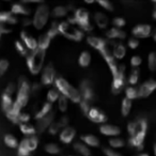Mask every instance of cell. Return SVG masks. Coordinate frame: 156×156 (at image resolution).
<instances>
[{
	"mask_svg": "<svg viewBox=\"0 0 156 156\" xmlns=\"http://www.w3.org/2000/svg\"><path fill=\"white\" fill-rule=\"evenodd\" d=\"M127 132L129 134V143L130 147H137L139 151L143 150V142H144L145 135L147 132V123L144 119L137 120L134 122H129L127 124Z\"/></svg>",
	"mask_w": 156,
	"mask_h": 156,
	"instance_id": "cell-1",
	"label": "cell"
},
{
	"mask_svg": "<svg viewBox=\"0 0 156 156\" xmlns=\"http://www.w3.org/2000/svg\"><path fill=\"white\" fill-rule=\"evenodd\" d=\"M29 98H30V83L27 80V78L25 76L18 79V88L16 89V98L13 102V106H12L11 111L13 115H20L22 112L23 108L28 105Z\"/></svg>",
	"mask_w": 156,
	"mask_h": 156,
	"instance_id": "cell-2",
	"label": "cell"
},
{
	"mask_svg": "<svg viewBox=\"0 0 156 156\" xmlns=\"http://www.w3.org/2000/svg\"><path fill=\"white\" fill-rule=\"evenodd\" d=\"M54 86H55L54 88L59 92L60 95L64 96L65 98L71 101L72 103L79 104V102L81 101V96H80L79 91H78L74 86H72L65 78L56 77Z\"/></svg>",
	"mask_w": 156,
	"mask_h": 156,
	"instance_id": "cell-3",
	"label": "cell"
},
{
	"mask_svg": "<svg viewBox=\"0 0 156 156\" xmlns=\"http://www.w3.org/2000/svg\"><path fill=\"white\" fill-rule=\"evenodd\" d=\"M46 58V51L37 48L33 51H30L27 55L26 64L28 69L32 75H37L41 73L42 69L44 67V62Z\"/></svg>",
	"mask_w": 156,
	"mask_h": 156,
	"instance_id": "cell-4",
	"label": "cell"
},
{
	"mask_svg": "<svg viewBox=\"0 0 156 156\" xmlns=\"http://www.w3.org/2000/svg\"><path fill=\"white\" fill-rule=\"evenodd\" d=\"M50 16V9L46 3L41 2L37 7L33 14V17L31 20L32 22V26L34 27V29L37 30H42L44 27L46 26V24L48 23Z\"/></svg>",
	"mask_w": 156,
	"mask_h": 156,
	"instance_id": "cell-5",
	"label": "cell"
},
{
	"mask_svg": "<svg viewBox=\"0 0 156 156\" xmlns=\"http://www.w3.org/2000/svg\"><path fill=\"white\" fill-rule=\"evenodd\" d=\"M74 20L75 25L78 26V29L85 32H91L94 29L93 25L90 22V13L85 8H77L74 11Z\"/></svg>",
	"mask_w": 156,
	"mask_h": 156,
	"instance_id": "cell-6",
	"label": "cell"
},
{
	"mask_svg": "<svg viewBox=\"0 0 156 156\" xmlns=\"http://www.w3.org/2000/svg\"><path fill=\"white\" fill-rule=\"evenodd\" d=\"M58 31L59 34L74 42H80L85 37V33L83 31L79 30L77 27L69 25L65 20L58 23Z\"/></svg>",
	"mask_w": 156,
	"mask_h": 156,
	"instance_id": "cell-7",
	"label": "cell"
},
{
	"mask_svg": "<svg viewBox=\"0 0 156 156\" xmlns=\"http://www.w3.org/2000/svg\"><path fill=\"white\" fill-rule=\"evenodd\" d=\"M126 66L124 64H119L118 67V72L115 76H113L112 83H111V92L115 95L120 94L125 88L126 83V76H125Z\"/></svg>",
	"mask_w": 156,
	"mask_h": 156,
	"instance_id": "cell-8",
	"label": "cell"
},
{
	"mask_svg": "<svg viewBox=\"0 0 156 156\" xmlns=\"http://www.w3.org/2000/svg\"><path fill=\"white\" fill-rule=\"evenodd\" d=\"M56 79V71L52 63H48L41 71V83L45 87H50L54 85Z\"/></svg>",
	"mask_w": 156,
	"mask_h": 156,
	"instance_id": "cell-9",
	"label": "cell"
},
{
	"mask_svg": "<svg viewBox=\"0 0 156 156\" xmlns=\"http://www.w3.org/2000/svg\"><path fill=\"white\" fill-rule=\"evenodd\" d=\"M79 93H80L81 100H85L87 102H89L91 104V102H93L95 100V93H94V89L93 86H92L91 81L90 80H83L80 83V86H79Z\"/></svg>",
	"mask_w": 156,
	"mask_h": 156,
	"instance_id": "cell-10",
	"label": "cell"
},
{
	"mask_svg": "<svg viewBox=\"0 0 156 156\" xmlns=\"http://www.w3.org/2000/svg\"><path fill=\"white\" fill-rule=\"evenodd\" d=\"M152 26L147 24H139L136 25L134 28L132 29V34L133 37L139 40V39H147L150 37L152 34Z\"/></svg>",
	"mask_w": 156,
	"mask_h": 156,
	"instance_id": "cell-11",
	"label": "cell"
},
{
	"mask_svg": "<svg viewBox=\"0 0 156 156\" xmlns=\"http://www.w3.org/2000/svg\"><path fill=\"white\" fill-rule=\"evenodd\" d=\"M87 118L91 122L96 124H105L108 120L107 115L98 107H91L87 115Z\"/></svg>",
	"mask_w": 156,
	"mask_h": 156,
	"instance_id": "cell-12",
	"label": "cell"
},
{
	"mask_svg": "<svg viewBox=\"0 0 156 156\" xmlns=\"http://www.w3.org/2000/svg\"><path fill=\"white\" fill-rule=\"evenodd\" d=\"M55 118H56V111L51 110L47 115H45V117L42 118L41 120H39V121L37 122V126H34L37 133L42 134V133H44L46 129H48L50 124L54 122Z\"/></svg>",
	"mask_w": 156,
	"mask_h": 156,
	"instance_id": "cell-13",
	"label": "cell"
},
{
	"mask_svg": "<svg viewBox=\"0 0 156 156\" xmlns=\"http://www.w3.org/2000/svg\"><path fill=\"white\" fill-rule=\"evenodd\" d=\"M87 43L89 44L92 48L96 49L101 54V52L108 46V40L103 39V37H95V35H88Z\"/></svg>",
	"mask_w": 156,
	"mask_h": 156,
	"instance_id": "cell-14",
	"label": "cell"
},
{
	"mask_svg": "<svg viewBox=\"0 0 156 156\" xmlns=\"http://www.w3.org/2000/svg\"><path fill=\"white\" fill-rule=\"evenodd\" d=\"M156 89V81L154 79H149L144 81L140 87L138 88V98H145L150 96Z\"/></svg>",
	"mask_w": 156,
	"mask_h": 156,
	"instance_id": "cell-15",
	"label": "cell"
},
{
	"mask_svg": "<svg viewBox=\"0 0 156 156\" xmlns=\"http://www.w3.org/2000/svg\"><path fill=\"white\" fill-rule=\"evenodd\" d=\"M76 136V129L72 126H66L59 133V140L64 144H69Z\"/></svg>",
	"mask_w": 156,
	"mask_h": 156,
	"instance_id": "cell-16",
	"label": "cell"
},
{
	"mask_svg": "<svg viewBox=\"0 0 156 156\" xmlns=\"http://www.w3.org/2000/svg\"><path fill=\"white\" fill-rule=\"evenodd\" d=\"M66 126H69V118L66 115H63L58 121H54L50 124V126L48 127V133L50 135H57L58 133H60L61 129H63Z\"/></svg>",
	"mask_w": 156,
	"mask_h": 156,
	"instance_id": "cell-17",
	"label": "cell"
},
{
	"mask_svg": "<svg viewBox=\"0 0 156 156\" xmlns=\"http://www.w3.org/2000/svg\"><path fill=\"white\" fill-rule=\"evenodd\" d=\"M20 41L25 45V47L27 48V50L33 51L37 48V42L32 35H30L28 32H26L25 30H23L20 32Z\"/></svg>",
	"mask_w": 156,
	"mask_h": 156,
	"instance_id": "cell-18",
	"label": "cell"
},
{
	"mask_svg": "<svg viewBox=\"0 0 156 156\" xmlns=\"http://www.w3.org/2000/svg\"><path fill=\"white\" fill-rule=\"evenodd\" d=\"M100 133L104 136L115 138L121 134V128L117 125H112V124H102L100 126Z\"/></svg>",
	"mask_w": 156,
	"mask_h": 156,
	"instance_id": "cell-19",
	"label": "cell"
},
{
	"mask_svg": "<svg viewBox=\"0 0 156 156\" xmlns=\"http://www.w3.org/2000/svg\"><path fill=\"white\" fill-rule=\"evenodd\" d=\"M80 140L88 147H98L101 145V141L98 139V137H96L95 135H92V134L81 135Z\"/></svg>",
	"mask_w": 156,
	"mask_h": 156,
	"instance_id": "cell-20",
	"label": "cell"
},
{
	"mask_svg": "<svg viewBox=\"0 0 156 156\" xmlns=\"http://www.w3.org/2000/svg\"><path fill=\"white\" fill-rule=\"evenodd\" d=\"M106 37L108 41H115V40H124L126 39V32L123 31L122 29L112 28L108 29L106 31Z\"/></svg>",
	"mask_w": 156,
	"mask_h": 156,
	"instance_id": "cell-21",
	"label": "cell"
},
{
	"mask_svg": "<svg viewBox=\"0 0 156 156\" xmlns=\"http://www.w3.org/2000/svg\"><path fill=\"white\" fill-rule=\"evenodd\" d=\"M17 17L14 16L10 11H0V24L15 25L17 24Z\"/></svg>",
	"mask_w": 156,
	"mask_h": 156,
	"instance_id": "cell-22",
	"label": "cell"
},
{
	"mask_svg": "<svg viewBox=\"0 0 156 156\" xmlns=\"http://www.w3.org/2000/svg\"><path fill=\"white\" fill-rule=\"evenodd\" d=\"M112 55L115 60H122L126 56V47L122 43L113 42L112 45Z\"/></svg>",
	"mask_w": 156,
	"mask_h": 156,
	"instance_id": "cell-23",
	"label": "cell"
},
{
	"mask_svg": "<svg viewBox=\"0 0 156 156\" xmlns=\"http://www.w3.org/2000/svg\"><path fill=\"white\" fill-rule=\"evenodd\" d=\"M11 12L12 14H13L14 16L16 15H29L30 14V9H29L27 5H25L24 3H14L13 5L11 7Z\"/></svg>",
	"mask_w": 156,
	"mask_h": 156,
	"instance_id": "cell-24",
	"label": "cell"
},
{
	"mask_svg": "<svg viewBox=\"0 0 156 156\" xmlns=\"http://www.w3.org/2000/svg\"><path fill=\"white\" fill-rule=\"evenodd\" d=\"M94 22H95L96 26L100 29H106L109 24L108 17L103 12H96V13H94Z\"/></svg>",
	"mask_w": 156,
	"mask_h": 156,
	"instance_id": "cell-25",
	"label": "cell"
},
{
	"mask_svg": "<svg viewBox=\"0 0 156 156\" xmlns=\"http://www.w3.org/2000/svg\"><path fill=\"white\" fill-rule=\"evenodd\" d=\"M13 98L11 95H8L5 94V92L1 95V107H2V110L5 113L9 112L10 110L12 109V106H13Z\"/></svg>",
	"mask_w": 156,
	"mask_h": 156,
	"instance_id": "cell-26",
	"label": "cell"
},
{
	"mask_svg": "<svg viewBox=\"0 0 156 156\" xmlns=\"http://www.w3.org/2000/svg\"><path fill=\"white\" fill-rule=\"evenodd\" d=\"M74 150H75L76 153H78L81 156H91V151L90 149L87 147V145L83 144L81 141H78V142H75L73 145Z\"/></svg>",
	"mask_w": 156,
	"mask_h": 156,
	"instance_id": "cell-27",
	"label": "cell"
},
{
	"mask_svg": "<svg viewBox=\"0 0 156 156\" xmlns=\"http://www.w3.org/2000/svg\"><path fill=\"white\" fill-rule=\"evenodd\" d=\"M91 60H92L91 54L88 50H85V51H83L79 55L78 64L80 65L81 67H88L90 65V63H91Z\"/></svg>",
	"mask_w": 156,
	"mask_h": 156,
	"instance_id": "cell-28",
	"label": "cell"
},
{
	"mask_svg": "<svg viewBox=\"0 0 156 156\" xmlns=\"http://www.w3.org/2000/svg\"><path fill=\"white\" fill-rule=\"evenodd\" d=\"M50 41H51V40L49 39V37H48L46 33H42V34L39 37V40L37 41V48H39V49H42V50H45L46 51V49H47L50 45Z\"/></svg>",
	"mask_w": 156,
	"mask_h": 156,
	"instance_id": "cell-29",
	"label": "cell"
},
{
	"mask_svg": "<svg viewBox=\"0 0 156 156\" xmlns=\"http://www.w3.org/2000/svg\"><path fill=\"white\" fill-rule=\"evenodd\" d=\"M51 110H52V105L49 104V103H45V104L42 106V108L40 109L37 113H35L34 119L37 120V121H39V120H41L42 118H44L45 115H47Z\"/></svg>",
	"mask_w": 156,
	"mask_h": 156,
	"instance_id": "cell-30",
	"label": "cell"
},
{
	"mask_svg": "<svg viewBox=\"0 0 156 156\" xmlns=\"http://www.w3.org/2000/svg\"><path fill=\"white\" fill-rule=\"evenodd\" d=\"M67 13H69V10H67V7H64V5H57L50 12V14L56 18L65 17V16H67Z\"/></svg>",
	"mask_w": 156,
	"mask_h": 156,
	"instance_id": "cell-31",
	"label": "cell"
},
{
	"mask_svg": "<svg viewBox=\"0 0 156 156\" xmlns=\"http://www.w3.org/2000/svg\"><path fill=\"white\" fill-rule=\"evenodd\" d=\"M20 129L25 136H34L37 134V130H35L34 125L30 123H24V124H20Z\"/></svg>",
	"mask_w": 156,
	"mask_h": 156,
	"instance_id": "cell-32",
	"label": "cell"
},
{
	"mask_svg": "<svg viewBox=\"0 0 156 156\" xmlns=\"http://www.w3.org/2000/svg\"><path fill=\"white\" fill-rule=\"evenodd\" d=\"M3 141L5 144L10 149H17L18 147V140L15 138V136H13L12 134H7L3 137Z\"/></svg>",
	"mask_w": 156,
	"mask_h": 156,
	"instance_id": "cell-33",
	"label": "cell"
},
{
	"mask_svg": "<svg viewBox=\"0 0 156 156\" xmlns=\"http://www.w3.org/2000/svg\"><path fill=\"white\" fill-rule=\"evenodd\" d=\"M25 140H26V144H27V147H28V150L30 153L35 151V150L37 149V147H39V139H37V137L35 136V135L34 136L26 137Z\"/></svg>",
	"mask_w": 156,
	"mask_h": 156,
	"instance_id": "cell-34",
	"label": "cell"
},
{
	"mask_svg": "<svg viewBox=\"0 0 156 156\" xmlns=\"http://www.w3.org/2000/svg\"><path fill=\"white\" fill-rule=\"evenodd\" d=\"M139 77H140V71L139 69H133V71L129 73L127 77V83L130 85V87H134L138 83Z\"/></svg>",
	"mask_w": 156,
	"mask_h": 156,
	"instance_id": "cell-35",
	"label": "cell"
},
{
	"mask_svg": "<svg viewBox=\"0 0 156 156\" xmlns=\"http://www.w3.org/2000/svg\"><path fill=\"white\" fill-rule=\"evenodd\" d=\"M132 107H133L132 101H129V100H127V98H124L123 100H122V103H121V115H123V117H127V115L130 113Z\"/></svg>",
	"mask_w": 156,
	"mask_h": 156,
	"instance_id": "cell-36",
	"label": "cell"
},
{
	"mask_svg": "<svg viewBox=\"0 0 156 156\" xmlns=\"http://www.w3.org/2000/svg\"><path fill=\"white\" fill-rule=\"evenodd\" d=\"M44 150H45L46 153L50 154V155H58L61 152L60 147H59L57 143H54V142H49V143H47V144H45Z\"/></svg>",
	"mask_w": 156,
	"mask_h": 156,
	"instance_id": "cell-37",
	"label": "cell"
},
{
	"mask_svg": "<svg viewBox=\"0 0 156 156\" xmlns=\"http://www.w3.org/2000/svg\"><path fill=\"white\" fill-rule=\"evenodd\" d=\"M125 98L129 101H133V100H136L138 98V89L135 87H128L125 88Z\"/></svg>",
	"mask_w": 156,
	"mask_h": 156,
	"instance_id": "cell-38",
	"label": "cell"
},
{
	"mask_svg": "<svg viewBox=\"0 0 156 156\" xmlns=\"http://www.w3.org/2000/svg\"><path fill=\"white\" fill-rule=\"evenodd\" d=\"M59 96H60L59 92L57 91L55 88H50L47 92V96H46V98H47V103H49V104H51V105L54 104V103H57Z\"/></svg>",
	"mask_w": 156,
	"mask_h": 156,
	"instance_id": "cell-39",
	"label": "cell"
},
{
	"mask_svg": "<svg viewBox=\"0 0 156 156\" xmlns=\"http://www.w3.org/2000/svg\"><path fill=\"white\" fill-rule=\"evenodd\" d=\"M57 104H58V109L60 112H62V113L66 112L67 108H69V100H67V98L60 95L58 101H57Z\"/></svg>",
	"mask_w": 156,
	"mask_h": 156,
	"instance_id": "cell-40",
	"label": "cell"
},
{
	"mask_svg": "<svg viewBox=\"0 0 156 156\" xmlns=\"http://www.w3.org/2000/svg\"><path fill=\"white\" fill-rule=\"evenodd\" d=\"M17 154H18V156H29V154H30V152H29V150H28V147H27V144H26L25 138L18 143Z\"/></svg>",
	"mask_w": 156,
	"mask_h": 156,
	"instance_id": "cell-41",
	"label": "cell"
},
{
	"mask_svg": "<svg viewBox=\"0 0 156 156\" xmlns=\"http://www.w3.org/2000/svg\"><path fill=\"white\" fill-rule=\"evenodd\" d=\"M109 145H110V149H121V147H123L124 145H125V142H124L123 139L121 138H117V137H115V138H110L109 139Z\"/></svg>",
	"mask_w": 156,
	"mask_h": 156,
	"instance_id": "cell-42",
	"label": "cell"
},
{
	"mask_svg": "<svg viewBox=\"0 0 156 156\" xmlns=\"http://www.w3.org/2000/svg\"><path fill=\"white\" fill-rule=\"evenodd\" d=\"M46 34L49 37L50 40L55 39L57 35H59V31H58V22H52L51 25H50L49 29L46 32Z\"/></svg>",
	"mask_w": 156,
	"mask_h": 156,
	"instance_id": "cell-43",
	"label": "cell"
},
{
	"mask_svg": "<svg viewBox=\"0 0 156 156\" xmlns=\"http://www.w3.org/2000/svg\"><path fill=\"white\" fill-rule=\"evenodd\" d=\"M15 48H16V51H17L22 57H27L28 50H27V48L25 47L24 44L22 43V41H20V40L15 41Z\"/></svg>",
	"mask_w": 156,
	"mask_h": 156,
	"instance_id": "cell-44",
	"label": "cell"
},
{
	"mask_svg": "<svg viewBox=\"0 0 156 156\" xmlns=\"http://www.w3.org/2000/svg\"><path fill=\"white\" fill-rule=\"evenodd\" d=\"M147 66L152 72L156 69V54L154 51H152L147 57Z\"/></svg>",
	"mask_w": 156,
	"mask_h": 156,
	"instance_id": "cell-45",
	"label": "cell"
},
{
	"mask_svg": "<svg viewBox=\"0 0 156 156\" xmlns=\"http://www.w3.org/2000/svg\"><path fill=\"white\" fill-rule=\"evenodd\" d=\"M112 25L115 28H118V29H122L123 27L126 26V20H124L123 17H120V16H118V17H115L112 20Z\"/></svg>",
	"mask_w": 156,
	"mask_h": 156,
	"instance_id": "cell-46",
	"label": "cell"
},
{
	"mask_svg": "<svg viewBox=\"0 0 156 156\" xmlns=\"http://www.w3.org/2000/svg\"><path fill=\"white\" fill-rule=\"evenodd\" d=\"M96 3H98V5H101V7L103 8V9H105L106 11H109V12H112L113 10V5L110 2V1H107V0H100V1H96Z\"/></svg>",
	"mask_w": 156,
	"mask_h": 156,
	"instance_id": "cell-47",
	"label": "cell"
},
{
	"mask_svg": "<svg viewBox=\"0 0 156 156\" xmlns=\"http://www.w3.org/2000/svg\"><path fill=\"white\" fill-rule=\"evenodd\" d=\"M79 107H80V109H81V111L83 112V115L87 117L88 112H89L90 108H91L92 106H90L89 102H87V101H85V100H81L80 102H79Z\"/></svg>",
	"mask_w": 156,
	"mask_h": 156,
	"instance_id": "cell-48",
	"label": "cell"
},
{
	"mask_svg": "<svg viewBox=\"0 0 156 156\" xmlns=\"http://www.w3.org/2000/svg\"><path fill=\"white\" fill-rule=\"evenodd\" d=\"M9 61L7 59H1L0 60V76H2L3 74H5V72L9 69Z\"/></svg>",
	"mask_w": 156,
	"mask_h": 156,
	"instance_id": "cell-49",
	"label": "cell"
},
{
	"mask_svg": "<svg viewBox=\"0 0 156 156\" xmlns=\"http://www.w3.org/2000/svg\"><path fill=\"white\" fill-rule=\"evenodd\" d=\"M142 63V59H141L140 56H133L130 58V65H132L134 69H137L139 67V65Z\"/></svg>",
	"mask_w": 156,
	"mask_h": 156,
	"instance_id": "cell-50",
	"label": "cell"
},
{
	"mask_svg": "<svg viewBox=\"0 0 156 156\" xmlns=\"http://www.w3.org/2000/svg\"><path fill=\"white\" fill-rule=\"evenodd\" d=\"M103 152H104V154L106 156H123L120 152L115 151L113 149H110V147H104Z\"/></svg>",
	"mask_w": 156,
	"mask_h": 156,
	"instance_id": "cell-51",
	"label": "cell"
},
{
	"mask_svg": "<svg viewBox=\"0 0 156 156\" xmlns=\"http://www.w3.org/2000/svg\"><path fill=\"white\" fill-rule=\"evenodd\" d=\"M30 119H31L30 115H28V113H26V112H20V115H18V122H20V124L29 123Z\"/></svg>",
	"mask_w": 156,
	"mask_h": 156,
	"instance_id": "cell-52",
	"label": "cell"
},
{
	"mask_svg": "<svg viewBox=\"0 0 156 156\" xmlns=\"http://www.w3.org/2000/svg\"><path fill=\"white\" fill-rule=\"evenodd\" d=\"M16 92V85L14 83H10L9 85L7 86V88H5V93L8 94V95H13L14 93Z\"/></svg>",
	"mask_w": 156,
	"mask_h": 156,
	"instance_id": "cell-53",
	"label": "cell"
},
{
	"mask_svg": "<svg viewBox=\"0 0 156 156\" xmlns=\"http://www.w3.org/2000/svg\"><path fill=\"white\" fill-rule=\"evenodd\" d=\"M139 44H140L139 43V40L135 39V37H130L127 42V46L130 48V49H136V48H138Z\"/></svg>",
	"mask_w": 156,
	"mask_h": 156,
	"instance_id": "cell-54",
	"label": "cell"
},
{
	"mask_svg": "<svg viewBox=\"0 0 156 156\" xmlns=\"http://www.w3.org/2000/svg\"><path fill=\"white\" fill-rule=\"evenodd\" d=\"M11 29L8 28L5 25L3 24H0V39H1V37H2L3 34H7V33H10L11 32Z\"/></svg>",
	"mask_w": 156,
	"mask_h": 156,
	"instance_id": "cell-55",
	"label": "cell"
},
{
	"mask_svg": "<svg viewBox=\"0 0 156 156\" xmlns=\"http://www.w3.org/2000/svg\"><path fill=\"white\" fill-rule=\"evenodd\" d=\"M32 26V22H31V20H29L28 17L24 18V20H23V26L24 27H28V26Z\"/></svg>",
	"mask_w": 156,
	"mask_h": 156,
	"instance_id": "cell-56",
	"label": "cell"
},
{
	"mask_svg": "<svg viewBox=\"0 0 156 156\" xmlns=\"http://www.w3.org/2000/svg\"><path fill=\"white\" fill-rule=\"evenodd\" d=\"M152 37H153V40H154V41H156V31L155 30H153V31H152Z\"/></svg>",
	"mask_w": 156,
	"mask_h": 156,
	"instance_id": "cell-57",
	"label": "cell"
},
{
	"mask_svg": "<svg viewBox=\"0 0 156 156\" xmlns=\"http://www.w3.org/2000/svg\"><path fill=\"white\" fill-rule=\"evenodd\" d=\"M137 156H150V155L147 153H139Z\"/></svg>",
	"mask_w": 156,
	"mask_h": 156,
	"instance_id": "cell-58",
	"label": "cell"
},
{
	"mask_svg": "<svg viewBox=\"0 0 156 156\" xmlns=\"http://www.w3.org/2000/svg\"><path fill=\"white\" fill-rule=\"evenodd\" d=\"M153 18L154 20H156V9L153 10Z\"/></svg>",
	"mask_w": 156,
	"mask_h": 156,
	"instance_id": "cell-59",
	"label": "cell"
},
{
	"mask_svg": "<svg viewBox=\"0 0 156 156\" xmlns=\"http://www.w3.org/2000/svg\"><path fill=\"white\" fill-rule=\"evenodd\" d=\"M85 2L88 3V5H92V3H95V1H88V0H86Z\"/></svg>",
	"mask_w": 156,
	"mask_h": 156,
	"instance_id": "cell-60",
	"label": "cell"
}]
</instances>
